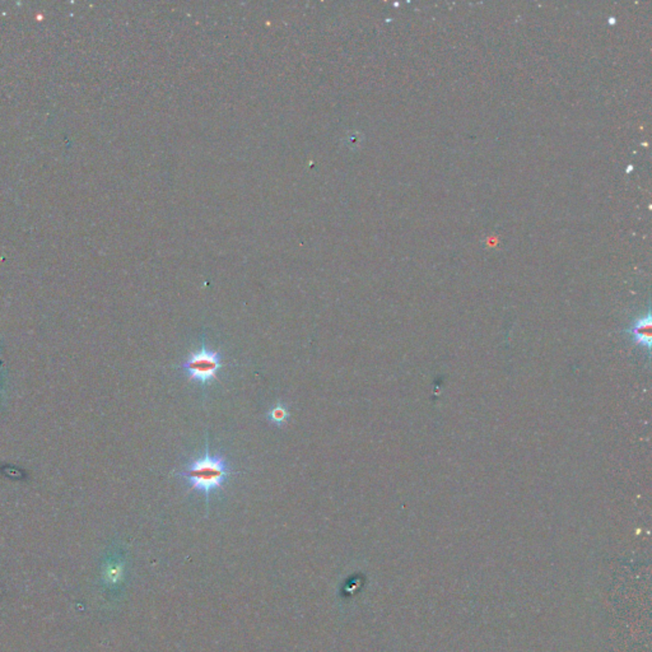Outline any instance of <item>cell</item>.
Wrapping results in <instances>:
<instances>
[{"label":"cell","instance_id":"6da1fadb","mask_svg":"<svg viewBox=\"0 0 652 652\" xmlns=\"http://www.w3.org/2000/svg\"><path fill=\"white\" fill-rule=\"evenodd\" d=\"M231 474L232 472L228 468L225 457L210 455L207 443L204 457L194 460L185 470L179 472L177 475L188 479L193 489L202 491L208 506L210 493L223 487V483L231 477Z\"/></svg>","mask_w":652,"mask_h":652},{"label":"cell","instance_id":"7a4b0ae2","mask_svg":"<svg viewBox=\"0 0 652 652\" xmlns=\"http://www.w3.org/2000/svg\"><path fill=\"white\" fill-rule=\"evenodd\" d=\"M221 360L222 357L219 353L208 351L202 343V349L194 353L180 367L188 374L190 380L205 385L217 379L218 369L222 367Z\"/></svg>","mask_w":652,"mask_h":652},{"label":"cell","instance_id":"3957f363","mask_svg":"<svg viewBox=\"0 0 652 652\" xmlns=\"http://www.w3.org/2000/svg\"><path fill=\"white\" fill-rule=\"evenodd\" d=\"M651 314L647 311L645 315L638 316L630 325V337L646 351L651 349Z\"/></svg>","mask_w":652,"mask_h":652},{"label":"cell","instance_id":"277c9868","mask_svg":"<svg viewBox=\"0 0 652 652\" xmlns=\"http://www.w3.org/2000/svg\"><path fill=\"white\" fill-rule=\"evenodd\" d=\"M125 566L120 561H111L107 563L104 568L102 578L107 586H118L124 580Z\"/></svg>","mask_w":652,"mask_h":652},{"label":"cell","instance_id":"5b68a950","mask_svg":"<svg viewBox=\"0 0 652 652\" xmlns=\"http://www.w3.org/2000/svg\"><path fill=\"white\" fill-rule=\"evenodd\" d=\"M288 420V411L283 404H278L269 412V420L276 424H283Z\"/></svg>","mask_w":652,"mask_h":652}]
</instances>
